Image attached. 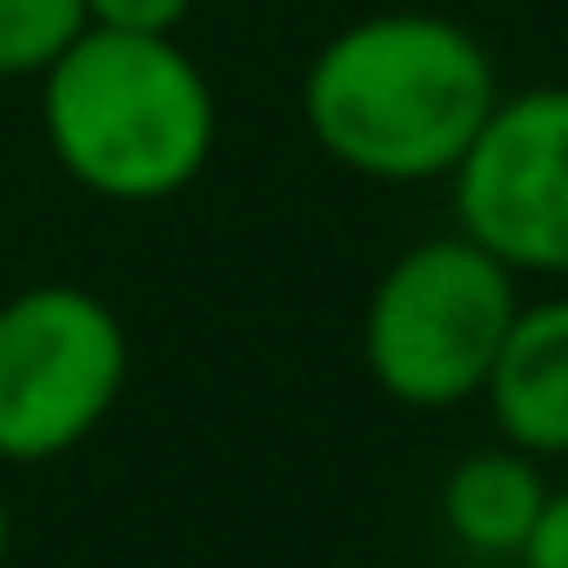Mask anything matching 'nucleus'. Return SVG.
<instances>
[{
    "label": "nucleus",
    "instance_id": "nucleus-1",
    "mask_svg": "<svg viewBox=\"0 0 568 568\" xmlns=\"http://www.w3.org/2000/svg\"><path fill=\"white\" fill-rule=\"evenodd\" d=\"M501 101L495 54L435 8H382L335 28L302 74L308 141L382 187L448 181Z\"/></svg>",
    "mask_w": 568,
    "mask_h": 568
},
{
    "label": "nucleus",
    "instance_id": "nucleus-2",
    "mask_svg": "<svg viewBox=\"0 0 568 568\" xmlns=\"http://www.w3.org/2000/svg\"><path fill=\"white\" fill-rule=\"evenodd\" d=\"M41 134L81 194L154 207L207 174L221 101L181 34L88 28L41 74Z\"/></svg>",
    "mask_w": 568,
    "mask_h": 568
},
{
    "label": "nucleus",
    "instance_id": "nucleus-3",
    "mask_svg": "<svg viewBox=\"0 0 568 568\" xmlns=\"http://www.w3.org/2000/svg\"><path fill=\"white\" fill-rule=\"evenodd\" d=\"M515 308L521 274H508L462 227L428 234L402 247L368 288L362 368L388 402L415 415H448L462 402H481Z\"/></svg>",
    "mask_w": 568,
    "mask_h": 568
},
{
    "label": "nucleus",
    "instance_id": "nucleus-4",
    "mask_svg": "<svg viewBox=\"0 0 568 568\" xmlns=\"http://www.w3.org/2000/svg\"><path fill=\"white\" fill-rule=\"evenodd\" d=\"M128 388V328L81 281L0 302V462L41 468L101 435Z\"/></svg>",
    "mask_w": 568,
    "mask_h": 568
},
{
    "label": "nucleus",
    "instance_id": "nucleus-5",
    "mask_svg": "<svg viewBox=\"0 0 568 568\" xmlns=\"http://www.w3.org/2000/svg\"><path fill=\"white\" fill-rule=\"evenodd\" d=\"M455 227L508 274L568 281V88L501 94L448 174Z\"/></svg>",
    "mask_w": 568,
    "mask_h": 568
},
{
    "label": "nucleus",
    "instance_id": "nucleus-6",
    "mask_svg": "<svg viewBox=\"0 0 568 568\" xmlns=\"http://www.w3.org/2000/svg\"><path fill=\"white\" fill-rule=\"evenodd\" d=\"M481 402L508 448L535 462L568 455V295H541L515 308L501 355L481 382Z\"/></svg>",
    "mask_w": 568,
    "mask_h": 568
},
{
    "label": "nucleus",
    "instance_id": "nucleus-7",
    "mask_svg": "<svg viewBox=\"0 0 568 568\" xmlns=\"http://www.w3.org/2000/svg\"><path fill=\"white\" fill-rule=\"evenodd\" d=\"M548 488L555 481L541 475L535 455L495 442V448H468L442 475L435 508H442V528H448V541L462 555H475V561H515L521 541H528V528H535V515H541V501H548Z\"/></svg>",
    "mask_w": 568,
    "mask_h": 568
},
{
    "label": "nucleus",
    "instance_id": "nucleus-8",
    "mask_svg": "<svg viewBox=\"0 0 568 568\" xmlns=\"http://www.w3.org/2000/svg\"><path fill=\"white\" fill-rule=\"evenodd\" d=\"M88 34V0H0V81H41Z\"/></svg>",
    "mask_w": 568,
    "mask_h": 568
},
{
    "label": "nucleus",
    "instance_id": "nucleus-9",
    "mask_svg": "<svg viewBox=\"0 0 568 568\" xmlns=\"http://www.w3.org/2000/svg\"><path fill=\"white\" fill-rule=\"evenodd\" d=\"M194 0H88V28L114 34H181Z\"/></svg>",
    "mask_w": 568,
    "mask_h": 568
},
{
    "label": "nucleus",
    "instance_id": "nucleus-10",
    "mask_svg": "<svg viewBox=\"0 0 568 568\" xmlns=\"http://www.w3.org/2000/svg\"><path fill=\"white\" fill-rule=\"evenodd\" d=\"M515 568H568V488H548V501H541Z\"/></svg>",
    "mask_w": 568,
    "mask_h": 568
},
{
    "label": "nucleus",
    "instance_id": "nucleus-11",
    "mask_svg": "<svg viewBox=\"0 0 568 568\" xmlns=\"http://www.w3.org/2000/svg\"><path fill=\"white\" fill-rule=\"evenodd\" d=\"M8 548H14V508H8V488H0V568H8Z\"/></svg>",
    "mask_w": 568,
    "mask_h": 568
}]
</instances>
